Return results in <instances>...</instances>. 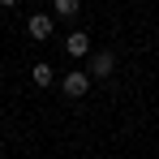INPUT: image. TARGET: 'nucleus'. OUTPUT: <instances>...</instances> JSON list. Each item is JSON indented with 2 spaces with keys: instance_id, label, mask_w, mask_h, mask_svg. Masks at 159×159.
Here are the masks:
<instances>
[{
  "instance_id": "obj_1",
  "label": "nucleus",
  "mask_w": 159,
  "mask_h": 159,
  "mask_svg": "<svg viewBox=\"0 0 159 159\" xmlns=\"http://www.w3.org/2000/svg\"><path fill=\"white\" fill-rule=\"evenodd\" d=\"M60 86H65V95H69V99H82V95L90 90V73H86V69H73V73H65Z\"/></svg>"
},
{
  "instance_id": "obj_2",
  "label": "nucleus",
  "mask_w": 159,
  "mask_h": 159,
  "mask_svg": "<svg viewBox=\"0 0 159 159\" xmlns=\"http://www.w3.org/2000/svg\"><path fill=\"white\" fill-rule=\"evenodd\" d=\"M112 69H116V56H112V52H95L86 73H90V78H112Z\"/></svg>"
},
{
  "instance_id": "obj_3",
  "label": "nucleus",
  "mask_w": 159,
  "mask_h": 159,
  "mask_svg": "<svg viewBox=\"0 0 159 159\" xmlns=\"http://www.w3.org/2000/svg\"><path fill=\"white\" fill-rule=\"evenodd\" d=\"M26 30H30V39H48V34H52V17H48V13H34L26 22Z\"/></svg>"
},
{
  "instance_id": "obj_4",
  "label": "nucleus",
  "mask_w": 159,
  "mask_h": 159,
  "mask_svg": "<svg viewBox=\"0 0 159 159\" xmlns=\"http://www.w3.org/2000/svg\"><path fill=\"white\" fill-rule=\"evenodd\" d=\"M65 52H69V56H86V52H90V34H82V30H73V34L65 39Z\"/></svg>"
},
{
  "instance_id": "obj_5",
  "label": "nucleus",
  "mask_w": 159,
  "mask_h": 159,
  "mask_svg": "<svg viewBox=\"0 0 159 159\" xmlns=\"http://www.w3.org/2000/svg\"><path fill=\"white\" fill-rule=\"evenodd\" d=\"M30 78H34V86H52V65H48V60H39V65H30Z\"/></svg>"
},
{
  "instance_id": "obj_6",
  "label": "nucleus",
  "mask_w": 159,
  "mask_h": 159,
  "mask_svg": "<svg viewBox=\"0 0 159 159\" xmlns=\"http://www.w3.org/2000/svg\"><path fill=\"white\" fill-rule=\"evenodd\" d=\"M56 13H60V17H73V13H78V0H56Z\"/></svg>"
}]
</instances>
